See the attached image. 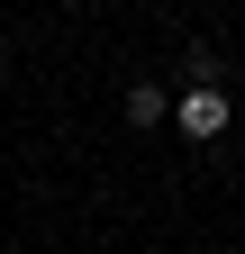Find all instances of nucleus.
I'll list each match as a JSON object with an SVG mask.
<instances>
[{
	"mask_svg": "<svg viewBox=\"0 0 245 254\" xmlns=\"http://www.w3.org/2000/svg\"><path fill=\"white\" fill-rule=\"evenodd\" d=\"M227 118H236V109H227V91H218V82H191V91L173 100V127H182L191 145H218V136H227Z\"/></svg>",
	"mask_w": 245,
	"mask_h": 254,
	"instance_id": "1",
	"label": "nucleus"
},
{
	"mask_svg": "<svg viewBox=\"0 0 245 254\" xmlns=\"http://www.w3.org/2000/svg\"><path fill=\"white\" fill-rule=\"evenodd\" d=\"M127 118H136V127H164V118H173V100H164L155 82H136V91H127Z\"/></svg>",
	"mask_w": 245,
	"mask_h": 254,
	"instance_id": "2",
	"label": "nucleus"
}]
</instances>
